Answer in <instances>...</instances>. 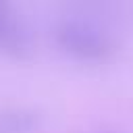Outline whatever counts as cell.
Listing matches in <instances>:
<instances>
[{
	"instance_id": "cell-2",
	"label": "cell",
	"mask_w": 133,
	"mask_h": 133,
	"mask_svg": "<svg viewBox=\"0 0 133 133\" xmlns=\"http://www.w3.org/2000/svg\"><path fill=\"white\" fill-rule=\"evenodd\" d=\"M35 127V116L27 112H12L0 116V133H29Z\"/></svg>"
},
{
	"instance_id": "cell-1",
	"label": "cell",
	"mask_w": 133,
	"mask_h": 133,
	"mask_svg": "<svg viewBox=\"0 0 133 133\" xmlns=\"http://www.w3.org/2000/svg\"><path fill=\"white\" fill-rule=\"evenodd\" d=\"M62 50L81 60H102L110 52V42L96 27L85 23H64L56 31Z\"/></svg>"
}]
</instances>
